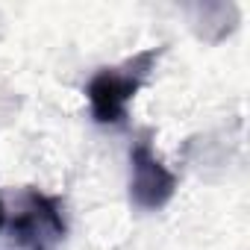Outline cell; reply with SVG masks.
I'll return each mask as SVG.
<instances>
[{
    "label": "cell",
    "mask_w": 250,
    "mask_h": 250,
    "mask_svg": "<svg viewBox=\"0 0 250 250\" xmlns=\"http://www.w3.org/2000/svg\"><path fill=\"white\" fill-rule=\"evenodd\" d=\"M156 59H159V47H147L121 65L100 68L85 85L91 118L103 127H115V124L127 121V109L133 97L142 91V85L147 83Z\"/></svg>",
    "instance_id": "1"
},
{
    "label": "cell",
    "mask_w": 250,
    "mask_h": 250,
    "mask_svg": "<svg viewBox=\"0 0 250 250\" xmlns=\"http://www.w3.org/2000/svg\"><path fill=\"white\" fill-rule=\"evenodd\" d=\"M6 229L15 250H56L68 232L62 200L39 188H27L18 197L15 215L6 218Z\"/></svg>",
    "instance_id": "2"
},
{
    "label": "cell",
    "mask_w": 250,
    "mask_h": 250,
    "mask_svg": "<svg viewBox=\"0 0 250 250\" xmlns=\"http://www.w3.org/2000/svg\"><path fill=\"white\" fill-rule=\"evenodd\" d=\"M177 194V174L159 159L153 142L142 136L130 147V200L145 212L165 209Z\"/></svg>",
    "instance_id": "3"
},
{
    "label": "cell",
    "mask_w": 250,
    "mask_h": 250,
    "mask_svg": "<svg viewBox=\"0 0 250 250\" xmlns=\"http://www.w3.org/2000/svg\"><path fill=\"white\" fill-rule=\"evenodd\" d=\"M3 227H6V206L0 200V232H3Z\"/></svg>",
    "instance_id": "4"
}]
</instances>
